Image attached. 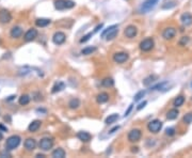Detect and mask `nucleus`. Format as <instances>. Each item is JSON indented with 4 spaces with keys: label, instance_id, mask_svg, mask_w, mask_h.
<instances>
[{
    "label": "nucleus",
    "instance_id": "1",
    "mask_svg": "<svg viewBox=\"0 0 192 158\" xmlns=\"http://www.w3.org/2000/svg\"><path fill=\"white\" fill-rule=\"evenodd\" d=\"M75 7V2L73 0H54V8L59 11L67 10Z\"/></svg>",
    "mask_w": 192,
    "mask_h": 158
},
{
    "label": "nucleus",
    "instance_id": "2",
    "mask_svg": "<svg viewBox=\"0 0 192 158\" xmlns=\"http://www.w3.org/2000/svg\"><path fill=\"white\" fill-rule=\"evenodd\" d=\"M21 137L19 136H11V137H9L8 139H7V142H5V148H7V150L8 151H12L14 150V148H17L19 144H21Z\"/></svg>",
    "mask_w": 192,
    "mask_h": 158
},
{
    "label": "nucleus",
    "instance_id": "3",
    "mask_svg": "<svg viewBox=\"0 0 192 158\" xmlns=\"http://www.w3.org/2000/svg\"><path fill=\"white\" fill-rule=\"evenodd\" d=\"M118 33V26H111L109 28H107V30H105L104 32L102 33V36L107 40V41H111L113 40L114 38H116Z\"/></svg>",
    "mask_w": 192,
    "mask_h": 158
},
{
    "label": "nucleus",
    "instance_id": "4",
    "mask_svg": "<svg viewBox=\"0 0 192 158\" xmlns=\"http://www.w3.org/2000/svg\"><path fill=\"white\" fill-rule=\"evenodd\" d=\"M162 122L160 120H153L147 124V129L152 134H158L162 128Z\"/></svg>",
    "mask_w": 192,
    "mask_h": 158
},
{
    "label": "nucleus",
    "instance_id": "5",
    "mask_svg": "<svg viewBox=\"0 0 192 158\" xmlns=\"http://www.w3.org/2000/svg\"><path fill=\"white\" fill-rule=\"evenodd\" d=\"M140 49L144 52L146 51H149L154 48V46H155V42L152 38H144L143 41H141L140 43Z\"/></svg>",
    "mask_w": 192,
    "mask_h": 158
},
{
    "label": "nucleus",
    "instance_id": "6",
    "mask_svg": "<svg viewBox=\"0 0 192 158\" xmlns=\"http://www.w3.org/2000/svg\"><path fill=\"white\" fill-rule=\"evenodd\" d=\"M142 137V131L138 128H135V129H131L128 134V141L129 142H138L139 140Z\"/></svg>",
    "mask_w": 192,
    "mask_h": 158
},
{
    "label": "nucleus",
    "instance_id": "7",
    "mask_svg": "<svg viewBox=\"0 0 192 158\" xmlns=\"http://www.w3.org/2000/svg\"><path fill=\"white\" fill-rule=\"evenodd\" d=\"M128 59H129L128 54L127 52H123V51H121V52H115V54L113 55V61H114L115 63H118V64L125 63Z\"/></svg>",
    "mask_w": 192,
    "mask_h": 158
},
{
    "label": "nucleus",
    "instance_id": "8",
    "mask_svg": "<svg viewBox=\"0 0 192 158\" xmlns=\"http://www.w3.org/2000/svg\"><path fill=\"white\" fill-rule=\"evenodd\" d=\"M158 0H145L144 3L141 7V12L142 13H147L152 10V9L155 8V5L157 4Z\"/></svg>",
    "mask_w": 192,
    "mask_h": 158
},
{
    "label": "nucleus",
    "instance_id": "9",
    "mask_svg": "<svg viewBox=\"0 0 192 158\" xmlns=\"http://www.w3.org/2000/svg\"><path fill=\"white\" fill-rule=\"evenodd\" d=\"M54 145V141L50 138H43L40 141V148L43 151H49Z\"/></svg>",
    "mask_w": 192,
    "mask_h": 158
},
{
    "label": "nucleus",
    "instance_id": "10",
    "mask_svg": "<svg viewBox=\"0 0 192 158\" xmlns=\"http://www.w3.org/2000/svg\"><path fill=\"white\" fill-rule=\"evenodd\" d=\"M138 34V29H137L136 26L133 25H129L126 27V29L124 30V35L128 38H132Z\"/></svg>",
    "mask_w": 192,
    "mask_h": 158
},
{
    "label": "nucleus",
    "instance_id": "11",
    "mask_svg": "<svg viewBox=\"0 0 192 158\" xmlns=\"http://www.w3.org/2000/svg\"><path fill=\"white\" fill-rule=\"evenodd\" d=\"M66 40V35L64 32H61V31H58L54 34L52 36V42H54L56 45H62V44L65 42Z\"/></svg>",
    "mask_w": 192,
    "mask_h": 158
},
{
    "label": "nucleus",
    "instance_id": "12",
    "mask_svg": "<svg viewBox=\"0 0 192 158\" xmlns=\"http://www.w3.org/2000/svg\"><path fill=\"white\" fill-rule=\"evenodd\" d=\"M175 35H176V29L174 27H168L162 32V38L164 40H172L173 38H175Z\"/></svg>",
    "mask_w": 192,
    "mask_h": 158
},
{
    "label": "nucleus",
    "instance_id": "13",
    "mask_svg": "<svg viewBox=\"0 0 192 158\" xmlns=\"http://www.w3.org/2000/svg\"><path fill=\"white\" fill-rule=\"evenodd\" d=\"M12 19V15L8 10H0V23L8 24Z\"/></svg>",
    "mask_w": 192,
    "mask_h": 158
},
{
    "label": "nucleus",
    "instance_id": "14",
    "mask_svg": "<svg viewBox=\"0 0 192 158\" xmlns=\"http://www.w3.org/2000/svg\"><path fill=\"white\" fill-rule=\"evenodd\" d=\"M36 36H38V30H36V29H34V28H31V29H29L27 32H26L25 41H27V42L33 41V40H35V38H36Z\"/></svg>",
    "mask_w": 192,
    "mask_h": 158
},
{
    "label": "nucleus",
    "instance_id": "15",
    "mask_svg": "<svg viewBox=\"0 0 192 158\" xmlns=\"http://www.w3.org/2000/svg\"><path fill=\"white\" fill-rule=\"evenodd\" d=\"M180 21H182V25L186 26V27H187V26H190L192 24V15L188 12L184 13V14L180 16Z\"/></svg>",
    "mask_w": 192,
    "mask_h": 158
},
{
    "label": "nucleus",
    "instance_id": "16",
    "mask_svg": "<svg viewBox=\"0 0 192 158\" xmlns=\"http://www.w3.org/2000/svg\"><path fill=\"white\" fill-rule=\"evenodd\" d=\"M41 124H42V122L40 120L32 121V122L30 123V125L28 126V130L30 133H35V131H38V130L40 129Z\"/></svg>",
    "mask_w": 192,
    "mask_h": 158
},
{
    "label": "nucleus",
    "instance_id": "17",
    "mask_svg": "<svg viewBox=\"0 0 192 158\" xmlns=\"http://www.w3.org/2000/svg\"><path fill=\"white\" fill-rule=\"evenodd\" d=\"M77 138L82 142H89L92 139V136L87 131H79V133H77Z\"/></svg>",
    "mask_w": 192,
    "mask_h": 158
},
{
    "label": "nucleus",
    "instance_id": "18",
    "mask_svg": "<svg viewBox=\"0 0 192 158\" xmlns=\"http://www.w3.org/2000/svg\"><path fill=\"white\" fill-rule=\"evenodd\" d=\"M11 36L14 38H18L19 36L23 34V29L21 27H18V26H14L12 29H11V32H10Z\"/></svg>",
    "mask_w": 192,
    "mask_h": 158
},
{
    "label": "nucleus",
    "instance_id": "19",
    "mask_svg": "<svg viewBox=\"0 0 192 158\" xmlns=\"http://www.w3.org/2000/svg\"><path fill=\"white\" fill-rule=\"evenodd\" d=\"M24 145H25V148L28 151H33L36 146V141L34 140V139H32V138H28V139L25 141V144H24Z\"/></svg>",
    "mask_w": 192,
    "mask_h": 158
},
{
    "label": "nucleus",
    "instance_id": "20",
    "mask_svg": "<svg viewBox=\"0 0 192 158\" xmlns=\"http://www.w3.org/2000/svg\"><path fill=\"white\" fill-rule=\"evenodd\" d=\"M178 114H179L178 110H177L176 108H173V109L169 110V111L166 112V119L169 121H173V120H175V119H177Z\"/></svg>",
    "mask_w": 192,
    "mask_h": 158
},
{
    "label": "nucleus",
    "instance_id": "21",
    "mask_svg": "<svg viewBox=\"0 0 192 158\" xmlns=\"http://www.w3.org/2000/svg\"><path fill=\"white\" fill-rule=\"evenodd\" d=\"M96 100H97L98 104H104V103H107L109 100V94L106 93V92H102L99 93L96 97Z\"/></svg>",
    "mask_w": 192,
    "mask_h": 158
},
{
    "label": "nucleus",
    "instance_id": "22",
    "mask_svg": "<svg viewBox=\"0 0 192 158\" xmlns=\"http://www.w3.org/2000/svg\"><path fill=\"white\" fill-rule=\"evenodd\" d=\"M65 155H66L65 151H64L63 148H56V150L52 152V154H51V156H52L54 158H64V157H65Z\"/></svg>",
    "mask_w": 192,
    "mask_h": 158
},
{
    "label": "nucleus",
    "instance_id": "23",
    "mask_svg": "<svg viewBox=\"0 0 192 158\" xmlns=\"http://www.w3.org/2000/svg\"><path fill=\"white\" fill-rule=\"evenodd\" d=\"M49 24H50V19H47V18H38L35 21V25L38 27H41V28L46 27Z\"/></svg>",
    "mask_w": 192,
    "mask_h": 158
},
{
    "label": "nucleus",
    "instance_id": "24",
    "mask_svg": "<svg viewBox=\"0 0 192 158\" xmlns=\"http://www.w3.org/2000/svg\"><path fill=\"white\" fill-rule=\"evenodd\" d=\"M102 86L105 88H111L114 86V80L112 78H110V77H107V78L102 80Z\"/></svg>",
    "mask_w": 192,
    "mask_h": 158
},
{
    "label": "nucleus",
    "instance_id": "25",
    "mask_svg": "<svg viewBox=\"0 0 192 158\" xmlns=\"http://www.w3.org/2000/svg\"><path fill=\"white\" fill-rule=\"evenodd\" d=\"M184 103H185V97L182 96V95H179V96H177L174 100V102H173V106H174L175 108L182 107V105H184Z\"/></svg>",
    "mask_w": 192,
    "mask_h": 158
},
{
    "label": "nucleus",
    "instance_id": "26",
    "mask_svg": "<svg viewBox=\"0 0 192 158\" xmlns=\"http://www.w3.org/2000/svg\"><path fill=\"white\" fill-rule=\"evenodd\" d=\"M118 114H116V113H113V114H110L109 117H107V119L105 120V123L107 125H110L112 124V123H115L116 121L118 120Z\"/></svg>",
    "mask_w": 192,
    "mask_h": 158
},
{
    "label": "nucleus",
    "instance_id": "27",
    "mask_svg": "<svg viewBox=\"0 0 192 158\" xmlns=\"http://www.w3.org/2000/svg\"><path fill=\"white\" fill-rule=\"evenodd\" d=\"M95 51H96V47L95 46H88V47L82 49L81 54L85 55V56H89V55H92Z\"/></svg>",
    "mask_w": 192,
    "mask_h": 158
},
{
    "label": "nucleus",
    "instance_id": "28",
    "mask_svg": "<svg viewBox=\"0 0 192 158\" xmlns=\"http://www.w3.org/2000/svg\"><path fill=\"white\" fill-rule=\"evenodd\" d=\"M64 88H65V84H64V82L59 81V82H57V83L54 84V87H52V90H51V92H52V93H57V92L62 91Z\"/></svg>",
    "mask_w": 192,
    "mask_h": 158
},
{
    "label": "nucleus",
    "instance_id": "29",
    "mask_svg": "<svg viewBox=\"0 0 192 158\" xmlns=\"http://www.w3.org/2000/svg\"><path fill=\"white\" fill-rule=\"evenodd\" d=\"M18 103H19V105H21V106L28 105L29 103H30V96L27 95V94L21 95V96L19 97V100H18Z\"/></svg>",
    "mask_w": 192,
    "mask_h": 158
},
{
    "label": "nucleus",
    "instance_id": "30",
    "mask_svg": "<svg viewBox=\"0 0 192 158\" xmlns=\"http://www.w3.org/2000/svg\"><path fill=\"white\" fill-rule=\"evenodd\" d=\"M80 106V100L78 98H72L68 103V107L71 109H77Z\"/></svg>",
    "mask_w": 192,
    "mask_h": 158
},
{
    "label": "nucleus",
    "instance_id": "31",
    "mask_svg": "<svg viewBox=\"0 0 192 158\" xmlns=\"http://www.w3.org/2000/svg\"><path fill=\"white\" fill-rule=\"evenodd\" d=\"M182 121H184L185 124H188V125L191 124L192 123V112H189V113H187V114H185Z\"/></svg>",
    "mask_w": 192,
    "mask_h": 158
},
{
    "label": "nucleus",
    "instance_id": "32",
    "mask_svg": "<svg viewBox=\"0 0 192 158\" xmlns=\"http://www.w3.org/2000/svg\"><path fill=\"white\" fill-rule=\"evenodd\" d=\"M155 79H156V76H149L143 80V84L144 86H149L152 82L155 81Z\"/></svg>",
    "mask_w": 192,
    "mask_h": 158
},
{
    "label": "nucleus",
    "instance_id": "33",
    "mask_svg": "<svg viewBox=\"0 0 192 158\" xmlns=\"http://www.w3.org/2000/svg\"><path fill=\"white\" fill-rule=\"evenodd\" d=\"M144 95H145V91H143V90H142V91H139L138 93L135 95V98H133V100H135V102H139Z\"/></svg>",
    "mask_w": 192,
    "mask_h": 158
},
{
    "label": "nucleus",
    "instance_id": "34",
    "mask_svg": "<svg viewBox=\"0 0 192 158\" xmlns=\"http://www.w3.org/2000/svg\"><path fill=\"white\" fill-rule=\"evenodd\" d=\"M176 5V2L175 1H172V2H166V4L162 5V9H171V8H174Z\"/></svg>",
    "mask_w": 192,
    "mask_h": 158
},
{
    "label": "nucleus",
    "instance_id": "35",
    "mask_svg": "<svg viewBox=\"0 0 192 158\" xmlns=\"http://www.w3.org/2000/svg\"><path fill=\"white\" fill-rule=\"evenodd\" d=\"M94 33H95V32H90V33H88L87 35H85V36H83V38H81V40H80V43H85V42L89 41L90 38H91V36H92Z\"/></svg>",
    "mask_w": 192,
    "mask_h": 158
},
{
    "label": "nucleus",
    "instance_id": "36",
    "mask_svg": "<svg viewBox=\"0 0 192 158\" xmlns=\"http://www.w3.org/2000/svg\"><path fill=\"white\" fill-rule=\"evenodd\" d=\"M188 42H189V38H188V36H182V38H180V41H179V45L185 46Z\"/></svg>",
    "mask_w": 192,
    "mask_h": 158
},
{
    "label": "nucleus",
    "instance_id": "37",
    "mask_svg": "<svg viewBox=\"0 0 192 158\" xmlns=\"http://www.w3.org/2000/svg\"><path fill=\"white\" fill-rule=\"evenodd\" d=\"M166 134L168 136H173L175 134V129H174V128H172V127L171 128H166Z\"/></svg>",
    "mask_w": 192,
    "mask_h": 158
},
{
    "label": "nucleus",
    "instance_id": "38",
    "mask_svg": "<svg viewBox=\"0 0 192 158\" xmlns=\"http://www.w3.org/2000/svg\"><path fill=\"white\" fill-rule=\"evenodd\" d=\"M146 104H147V102H145V100H144L143 103H141V104L139 105V106H138V108H137V109H138V110H141V109H142V108H144V107H145V105H146Z\"/></svg>",
    "mask_w": 192,
    "mask_h": 158
},
{
    "label": "nucleus",
    "instance_id": "39",
    "mask_svg": "<svg viewBox=\"0 0 192 158\" xmlns=\"http://www.w3.org/2000/svg\"><path fill=\"white\" fill-rule=\"evenodd\" d=\"M131 109H132V105H130L129 107H128V109H127V111L125 112V114H124V117H127L129 113H130V111H131Z\"/></svg>",
    "mask_w": 192,
    "mask_h": 158
},
{
    "label": "nucleus",
    "instance_id": "40",
    "mask_svg": "<svg viewBox=\"0 0 192 158\" xmlns=\"http://www.w3.org/2000/svg\"><path fill=\"white\" fill-rule=\"evenodd\" d=\"M0 157H11V155L9 153H7V151H5V152H2V153L0 154Z\"/></svg>",
    "mask_w": 192,
    "mask_h": 158
},
{
    "label": "nucleus",
    "instance_id": "41",
    "mask_svg": "<svg viewBox=\"0 0 192 158\" xmlns=\"http://www.w3.org/2000/svg\"><path fill=\"white\" fill-rule=\"evenodd\" d=\"M138 148H137V146H132V148H131V152H132V153H138Z\"/></svg>",
    "mask_w": 192,
    "mask_h": 158
},
{
    "label": "nucleus",
    "instance_id": "42",
    "mask_svg": "<svg viewBox=\"0 0 192 158\" xmlns=\"http://www.w3.org/2000/svg\"><path fill=\"white\" fill-rule=\"evenodd\" d=\"M118 128H120V126H115V127H114V128H112V129H111L110 131H109V133H110V134H113V133H114V131H115V130H118Z\"/></svg>",
    "mask_w": 192,
    "mask_h": 158
},
{
    "label": "nucleus",
    "instance_id": "43",
    "mask_svg": "<svg viewBox=\"0 0 192 158\" xmlns=\"http://www.w3.org/2000/svg\"><path fill=\"white\" fill-rule=\"evenodd\" d=\"M36 157H45V156L42 155V154H38V155H36Z\"/></svg>",
    "mask_w": 192,
    "mask_h": 158
},
{
    "label": "nucleus",
    "instance_id": "44",
    "mask_svg": "<svg viewBox=\"0 0 192 158\" xmlns=\"http://www.w3.org/2000/svg\"><path fill=\"white\" fill-rule=\"evenodd\" d=\"M2 138H3V135L1 133H0V140H2Z\"/></svg>",
    "mask_w": 192,
    "mask_h": 158
}]
</instances>
